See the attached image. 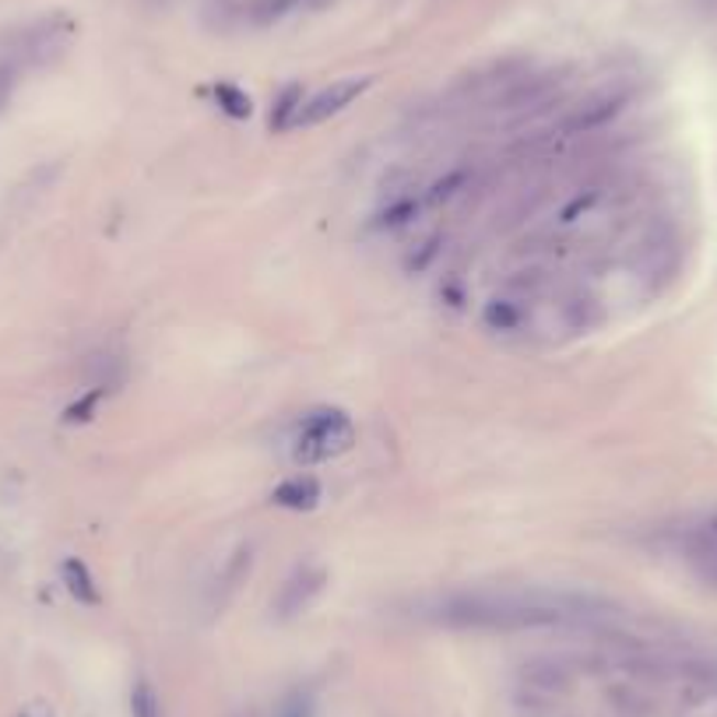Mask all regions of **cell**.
I'll use <instances>...</instances> for the list:
<instances>
[{
  "instance_id": "4fadbf2b",
  "label": "cell",
  "mask_w": 717,
  "mask_h": 717,
  "mask_svg": "<svg viewBox=\"0 0 717 717\" xmlns=\"http://www.w3.org/2000/svg\"><path fill=\"white\" fill-rule=\"evenodd\" d=\"M18 717H53V714H49V710H46L43 704H32V707H25V710L18 714Z\"/></svg>"
},
{
  "instance_id": "6da1fadb",
  "label": "cell",
  "mask_w": 717,
  "mask_h": 717,
  "mask_svg": "<svg viewBox=\"0 0 717 717\" xmlns=\"http://www.w3.org/2000/svg\"><path fill=\"white\" fill-rule=\"evenodd\" d=\"M426 616L451 630L525 633L605 619L608 602L570 587H472L440 595Z\"/></svg>"
},
{
  "instance_id": "5bb4252c",
  "label": "cell",
  "mask_w": 717,
  "mask_h": 717,
  "mask_svg": "<svg viewBox=\"0 0 717 717\" xmlns=\"http://www.w3.org/2000/svg\"><path fill=\"white\" fill-rule=\"evenodd\" d=\"M528 717H563V714H555V710H549V707H534Z\"/></svg>"
},
{
  "instance_id": "ba28073f",
  "label": "cell",
  "mask_w": 717,
  "mask_h": 717,
  "mask_svg": "<svg viewBox=\"0 0 717 717\" xmlns=\"http://www.w3.org/2000/svg\"><path fill=\"white\" fill-rule=\"evenodd\" d=\"M313 4H320V0H254V4H250V18H254L257 25H272Z\"/></svg>"
},
{
  "instance_id": "8992f818",
  "label": "cell",
  "mask_w": 717,
  "mask_h": 717,
  "mask_svg": "<svg viewBox=\"0 0 717 717\" xmlns=\"http://www.w3.org/2000/svg\"><path fill=\"white\" fill-rule=\"evenodd\" d=\"M320 499H324V489H320V482L313 475H293V478H285L275 486L272 493V504L282 507V510H313L320 507Z\"/></svg>"
},
{
  "instance_id": "30bf717a",
  "label": "cell",
  "mask_w": 717,
  "mask_h": 717,
  "mask_svg": "<svg viewBox=\"0 0 717 717\" xmlns=\"http://www.w3.org/2000/svg\"><path fill=\"white\" fill-rule=\"evenodd\" d=\"M22 60L18 57H0V113L8 110L14 92H18V81H22Z\"/></svg>"
},
{
  "instance_id": "3957f363",
  "label": "cell",
  "mask_w": 717,
  "mask_h": 717,
  "mask_svg": "<svg viewBox=\"0 0 717 717\" xmlns=\"http://www.w3.org/2000/svg\"><path fill=\"white\" fill-rule=\"evenodd\" d=\"M369 85L373 78H342V81L317 88L313 96H302V102L296 106V113L289 120V131H310L334 117H342L352 102H358L369 92Z\"/></svg>"
},
{
  "instance_id": "7c38bea8",
  "label": "cell",
  "mask_w": 717,
  "mask_h": 717,
  "mask_svg": "<svg viewBox=\"0 0 717 717\" xmlns=\"http://www.w3.org/2000/svg\"><path fill=\"white\" fill-rule=\"evenodd\" d=\"M278 717H313V696L302 690L289 693L278 707Z\"/></svg>"
},
{
  "instance_id": "9c48e42d",
  "label": "cell",
  "mask_w": 717,
  "mask_h": 717,
  "mask_svg": "<svg viewBox=\"0 0 717 717\" xmlns=\"http://www.w3.org/2000/svg\"><path fill=\"white\" fill-rule=\"evenodd\" d=\"M131 717H166L163 701H158V693L148 679H137L131 686Z\"/></svg>"
},
{
  "instance_id": "277c9868",
  "label": "cell",
  "mask_w": 717,
  "mask_h": 717,
  "mask_svg": "<svg viewBox=\"0 0 717 717\" xmlns=\"http://www.w3.org/2000/svg\"><path fill=\"white\" fill-rule=\"evenodd\" d=\"M70 35H75L70 18H64V14L43 18V22H35L22 35V43H18L14 57L22 60V64H32V67H46V64H53L57 57H64V49L70 46Z\"/></svg>"
},
{
  "instance_id": "5b68a950",
  "label": "cell",
  "mask_w": 717,
  "mask_h": 717,
  "mask_svg": "<svg viewBox=\"0 0 717 717\" xmlns=\"http://www.w3.org/2000/svg\"><path fill=\"white\" fill-rule=\"evenodd\" d=\"M324 587H328V573L313 566V563H302L296 566L289 577L282 581L278 587V595L272 602L275 608V616L278 619H296L299 613H307V608L324 595Z\"/></svg>"
},
{
  "instance_id": "52a82bcc",
  "label": "cell",
  "mask_w": 717,
  "mask_h": 717,
  "mask_svg": "<svg viewBox=\"0 0 717 717\" xmlns=\"http://www.w3.org/2000/svg\"><path fill=\"white\" fill-rule=\"evenodd\" d=\"M60 584L78 605H88V608L102 605V595H99V584L92 577V570H88V563L78 560V555H67V560L60 563Z\"/></svg>"
},
{
  "instance_id": "8fae6325",
  "label": "cell",
  "mask_w": 717,
  "mask_h": 717,
  "mask_svg": "<svg viewBox=\"0 0 717 717\" xmlns=\"http://www.w3.org/2000/svg\"><path fill=\"white\" fill-rule=\"evenodd\" d=\"M214 102H219L222 110H225L229 117H236V120L250 117V96L240 92L236 85H214Z\"/></svg>"
},
{
  "instance_id": "7a4b0ae2",
  "label": "cell",
  "mask_w": 717,
  "mask_h": 717,
  "mask_svg": "<svg viewBox=\"0 0 717 717\" xmlns=\"http://www.w3.org/2000/svg\"><path fill=\"white\" fill-rule=\"evenodd\" d=\"M355 446V422L342 408H313L307 411L289 437V457L299 468L328 464L349 454Z\"/></svg>"
}]
</instances>
